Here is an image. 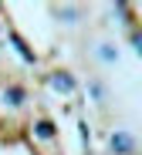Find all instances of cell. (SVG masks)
Here are the masks:
<instances>
[{"mask_svg": "<svg viewBox=\"0 0 142 155\" xmlns=\"http://www.w3.org/2000/svg\"><path fill=\"white\" fill-rule=\"evenodd\" d=\"M132 135H125V132H115V135H112V152H115V155H129L132 152Z\"/></svg>", "mask_w": 142, "mask_h": 155, "instance_id": "6da1fadb", "label": "cell"}, {"mask_svg": "<svg viewBox=\"0 0 142 155\" xmlns=\"http://www.w3.org/2000/svg\"><path fill=\"white\" fill-rule=\"evenodd\" d=\"M4 105H24V88H7L4 91Z\"/></svg>", "mask_w": 142, "mask_h": 155, "instance_id": "3957f363", "label": "cell"}, {"mask_svg": "<svg viewBox=\"0 0 142 155\" xmlns=\"http://www.w3.org/2000/svg\"><path fill=\"white\" fill-rule=\"evenodd\" d=\"M98 54H102V61H115V58H119V54H115V47H108V44L98 47Z\"/></svg>", "mask_w": 142, "mask_h": 155, "instance_id": "5b68a950", "label": "cell"}, {"mask_svg": "<svg viewBox=\"0 0 142 155\" xmlns=\"http://www.w3.org/2000/svg\"><path fill=\"white\" fill-rule=\"evenodd\" d=\"M51 88L61 91V94H68V91H74V78L64 74V71H58V74H51Z\"/></svg>", "mask_w": 142, "mask_h": 155, "instance_id": "7a4b0ae2", "label": "cell"}, {"mask_svg": "<svg viewBox=\"0 0 142 155\" xmlns=\"http://www.w3.org/2000/svg\"><path fill=\"white\" fill-rule=\"evenodd\" d=\"M132 44H135V51L142 54V34H135V37H132Z\"/></svg>", "mask_w": 142, "mask_h": 155, "instance_id": "52a82bcc", "label": "cell"}, {"mask_svg": "<svg viewBox=\"0 0 142 155\" xmlns=\"http://www.w3.org/2000/svg\"><path fill=\"white\" fill-rule=\"evenodd\" d=\"M34 135H37V138H54V125H47V121L34 125Z\"/></svg>", "mask_w": 142, "mask_h": 155, "instance_id": "277c9868", "label": "cell"}, {"mask_svg": "<svg viewBox=\"0 0 142 155\" xmlns=\"http://www.w3.org/2000/svg\"><path fill=\"white\" fill-rule=\"evenodd\" d=\"M10 44H14V47L20 51V54H24V61H34V54H31V51H27V47H24V44H20L17 37H10Z\"/></svg>", "mask_w": 142, "mask_h": 155, "instance_id": "8992f818", "label": "cell"}]
</instances>
